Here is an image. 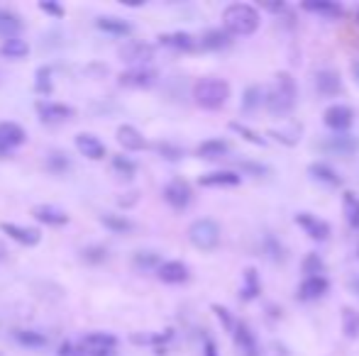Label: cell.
<instances>
[{
    "label": "cell",
    "instance_id": "6da1fadb",
    "mask_svg": "<svg viewBox=\"0 0 359 356\" xmlns=\"http://www.w3.org/2000/svg\"><path fill=\"white\" fill-rule=\"evenodd\" d=\"M223 24H225L227 34L249 37L259 29V13L249 3H232L223 13Z\"/></svg>",
    "mask_w": 359,
    "mask_h": 356
},
{
    "label": "cell",
    "instance_id": "7a4b0ae2",
    "mask_svg": "<svg viewBox=\"0 0 359 356\" xmlns=\"http://www.w3.org/2000/svg\"><path fill=\"white\" fill-rule=\"evenodd\" d=\"M296 81L291 78V73H276V81H274L272 91L267 93V110L279 117L288 115L296 105Z\"/></svg>",
    "mask_w": 359,
    "mask_h": 356
},
{
    "label": "cell",
    "instance_id": "3957f363",
    "mask_svg": "<svg viewBox=\"0 0 359 356\" xmlns=\"http://www.w3.org/2000/svg\"><path fill=\"white\" fill-rule=\"evenodd\" d=\"M227 98H230V86L223 78L206 76L193 86V101L203 110H220L227 103Z\"/></svg>",
    "mask_w": 359,
    "mask_h": 356
},
{
    "label": "cell",
    "instance_id": "277c9868",
    "mask_svg": "<svg viewBox=\"0 0 359 356\" xmlns=\"http://www.w3.org/2000/svg\"><path fill=\"white\" fill-rule=\"evenodd\" d=\"M188 239L196 249L211 251L220 244V227L213 220H196L188 227Z\"/></svg>",
    "mask_w": 359,
    "mask_h": 356
},
{
    "label": "cell",
    "instance_id": "5b68a950",
    "mask_svg": "<svg viewBox=\"0 0 359 356\" xmlns=\"http://www.w3.org/2000/svg\"><path fill=\"white\" fill-rule=\"evenodd\" d=\"M81 347L86 349L88 356H113L118 354V337L111 332H93L83 337Z\"/></svg>",
    "mask_w": 359,
    "mask_h": 356
},
{
    "label": "cell",
    "instance_id": "8992f818",
    "mask_svg": "<svg viewBox=\"0 0 359 356\" xmlns=\"http://www.w3.org/2000/svg\"><path fill=\"white\" fill-rule=\"evenodd\" d=\"M164 200H167L174 210H186L193 200L191 186H188L186 181H181V178H174V181H169L167 186H164Z\"/></svg>",
    "mask_w": 359,
    "mask_h": 356
},
{
    "label": "cell",
    "instance_id": "52a82bcc",
    "mask_svg": "<svg viewBox=\"0 0 359 356\" xmlns=\"http://www.w3.org/2000/svg\"><path fill=\"white\" fill-rule=\"evenodd\" d=\"M323 120H325V125L330 127L332 132H337V135H342V132H347L352 127V122H355V110H352L350 105H330L325 110V115H323Z\"/></svg>",
    "mask_w": 359,
    "mask_h": 356
},
{
    "label": "cell",
    "instance_id": "ba28073f",
    "mask_svg": "<svg viewBox=\"0 0 359 356\" xmlns=\"http://www.w3.org/2000/svg\"><path fill=\"white\" fill-rule=\"evenodd\" d=\"M37 112L42 117V122H47V125H59V122H66L76 115V110L71 105H64V103H54V101L37 103Z\"/></svg>",
    "mask_w": 359,
    "mask_h": 356
},
{
    "label": "cell",
    "instance_id": "9c48e42d",
    "mask_svg": "<svg viewBox=\"0 0 359 356\" xmlns=\"http://www.w3.org/2000/svg\"><path fill=\"white\" fill-rule=\"evenodd\" d=\"M27 140V132L17 122H0V156H5L15 147H22Z\"/></svg>",
    "mask_w": 359,
    "mask_h": 356
},
{
    "label": "cell",
    "instance_id": "30bf717a",
    "mask_svg": "<svg viewBox=\"0 0 359 356\" xmlns=\"http://www.w3.org/2000/svg\"><path fill=\"white\" fill-rule=\"evenodd\" d=\"M296 225L301 227V230L306 232L311 239H316V242H325L328 237H330V225H328L325 220H321V217L311 215V212H298V215H296Z\"/></svg>",
    "mask_w": 359,
    "mask_h": 356
},
{
    "label": "cell",
    "instance_id": "8fae6325",
    "mask_svg": "<svg viewBox=\"0 0 359 356\" xmlns=\"http://www.w3.org/2000/svg\"><path fill=\"white\" fill-rule=\"evenodd\" d=\"M120 86L125 88H149L157 83V71L154 68H144V66H137V68H127V71L120 73Z\"/></svg>",
    "mask_w": 359,
    "mask_h": 356
},
{
    "label": "cell",
    "instance_id": "7c38bea8",
    "mask_svg": "<svg viewBox=\"0 0 359 356\" xmlns=\"http://www.w3.org/2000/svg\"><path fill=\"white\" fill-rule=\"evenodd\" d=\"M157 276L162 283L169 285H178V283H186L191 279V271L183 261H164L162 266L157 269Z\"/></svg>",
    "mask_w": 359,
    "mask_h": 356
},
{
    "label": "cell",
    "instance_id": "4fadbf2b",
    "mask_svg": "<svg viewBox=\"0 0 359 356\" xmlns=\"http://www.w3.org/2000/svg\"><path fill=\"white\" fill-rule=\"evenodd\" d=\"M232 337H235V344L239 352H242V356H259V342L247 322H237Z\"/></svg>",
    "mask_w": 359,
    "mask_h": 356
},
{
    "label": "cell",
    "instance_id": "5bb4252c",
    "mask_svg": "<svg viewBox=\"0 0 359 356\" xmlns=\"http://www.w3.org/2000/svg\"><path fill=\"white\" fill-rule=\"evenodd\" d=\"M118 142H120V147L122 149H127V151H142V149H147V140H144V135L137 130V127H132V125H120L118 127Z\"/></svg>",
    "mask_w": 359,
    "mask_h": 356
},
{
    "label": "cell",
    "instance_id": "9a60e30c",
    "mask_svg": "<svg viewBox=\"0 0 359 356\" xmlns=\"http://www.w3.org/2000/svg\"><path fill=\"white\" fill-rule=\"evenodd\" d=\"M0 230L5 232L8 237H13L15 242H20L22 246H37L42 235L37 230H29V227L22 225H13V222H0Z\"/></svg>",
    "mask_w": 359,
    "mask_h": 356
},
{
    "label": "cell",
    "instance_id": "2e32d148",
    "mask_svg": "<svg viewBox=\"0 0 359 356\" xmlns=\"http://www.w3.org/2000/svg\"><path fill=\"white\" fill-rule=\"evenodd\" d=\"M323 149L337 156H352L355 151H359V140H355V137H350V135H335L323 142Z\"/></svg>",
    "mask_w": 359,
    "mask_h": 356
},
{
    "label": "cell",
    "instance_id": "e0dca14e",
    "mask_svg": "<svg viewBox=\"0 0 359 356\" xmlns=\"http://www.w3.org/2000/svg\"><path fill=\"white\" fill-rule=\"evenodd\" d=\"M76 149L81 151L86 159H93V161H98V159H103V156H106V144H103L98 137L88 135V132L76 135Z\"/></svg>",
    "mask_w": 359,
    "mask_h": 356
},
{
    "label": "cell",
    "instance_id": "ac0fdd59",
    "mask_svg": "<svg viewBox=\"0 0 359 356\" xmlns=\"http://www.w3.org/2000/svg\"><path fill=\"white\" fill-rule=\"evenodd\" d=\"M24 29V22L17 13L8 8H0V37L5 39H17Z\"/></svg>",
    "mask_w": 359,
    "mask_h": 356
},
{
    "label": "cell",
    "instance_id": "d6986e66",
    "mask_svg": "<svg viewBox=\"0 0 359 356\" xmlns=\"http://www.w3.org/2000/svg\"><path fill=\"white\" fill-rule=\"evenodd\" d=\"M32 215H34V220L44 222V225H49V227L69 225V215L62 210V207H54V205H34Z\"/></svg>",
    "mask_w": 359,
    "mask_h": 356
},
{
    "label": "cell",
    "instance_id": "ffe728a7",
    "mask_svg": "<svg viewBox=\"0 0 359 356\" xmlns=\"http://www.w3.org/2000/svg\"><path fill=\"white\" fill-rule=\"evenodd\" d=\"M328 288H330V283H328L325 276H311V279H306L301 285H298V298L301 300H318L328 293Z\"/></svg>",
    "mask_w": 359,
    "mask_h": 356
},
{
    "label": "cell",
    "instance_id": "44dd1931",
    "mask_svg": "<svg viewBox=\"0 0 359 356\" xmlns=\"http://www.w3.org/2000/svg\"><path fill=\"white\" fill-rule=\"evenodd\" d=\"M159 44L167 49H174V52H191V49H196V39H193L188 32L159 34Z\"/></svg>",
    "mask_w": 359,
    "mask_h": 356
},
{
    "label": "cell",
    "instance_id": "7402d4cb",
    "mask_svg": "<svg viewBox=\"0 0 359 356\" xmlns=\"http://www.w3.org/2000/svg\"><path fill=\"white\" fill-rule=\"evenodd\" d=\"M316 88H318V93H321V96L332 98V96H337V93H342V81H340V76H337L335 71L325 68V71H318Z\"/></svg>",
    "mask_w": 359,
    "mask_h": 356
},
{
    "label": "cell",
    "instance_id": "603a6c76",
    "mask_svg": "<svg viewBox=\"0 0 359 356\" xmlns=\"http://www.w3.org/2000/svg\"><path fill=\"white\" fill-rule=\"evenodd\" d=\"M96 24H98V29L113 34V37H127V34H132V24H129L127 20H122V17L101 15V17L96 20Z\"/></svg>",
    "mask_w": 359,
    "mask_h": 356
},
{
    "label": "cell",
    "instance_id": "cb8c5ba5",
    "mask_svg": "<svg viewBox=\"0 0 359 356\" xmlns=\"http://www.w3.org/2000/svg\"><path fill=\"white\" fill-rule=\"evenodd\" d=\"M120 57L125 61H134V64H147L154 59V49L149 44H142V42H132L127 47L120 49Z\"/></svg>",
    "mask_w": 359,
    "mask_h": 356
},
{
    "label": "cell",
    "instance_id": "d4e9b609",
    "mask_svg": "<svg viewBox=\"0 0 359 356\" xmlns=\"http://www.w3.org/2000/svg\"><path fill=\"white\" fill-rule=\"evenodd\" d=\"M203 188H218V186H239V174L235 171H213L198 178Z\"/></svg>",
    "mask_w": 359,
    "mask_h": 356
},
{
    "label": "cell",
    "instance_id": "484cf974",
    "mask_svg": "<svg viewBox=\"0 0 359 356\" xmlns=\"http://www.w3.org/2000/svg\"><path fill=\"white\" fill-rule=\"evenodd\" d=\"M308 174H311L313 181H318V183H325V186H342V178L340 174H337L332 166H328V164H311L308 166Z\"/></svg>",
    "mask_w": 359,
    "mask_h": 356
},
{
    "label": "cell",
    "instance_id": "4316f807",
    "mask_svg": "<svg viewBox=\"0 0 359 356\" xmlns=\"http://www.w3.org/2000/svg\"><path fill=\"white\" fill-rule=\"evenodd\" d=\"M230 151V144H227L225 140H206L203 144H198L196 154L201 156V159H223V156Z\"/></svg>",
    "mask_w": 359,
    "mask_h": 356
},
{
    "label": "cell",
    "instance_id": "83f0119b",
    "mask_svg": "<svg viewBox=\"0 0 359 356\" xmlns=\"http://www.w3.org/2000/svg\"><path fill=\"white\" fill-rule=\"evenodd\" d=\"M232 44L230 34L225 29H208L201 39V47L203 49H211V52H218V49H227Z\"/></svg>",
    "mask_w": 359,
    "mask_h": 356
},
{
    "label": "cell",
    "instance_id": "f1b7e54d",
    "mask_svg": "<svg viewBox=\"0 0 359 356\" xmlns=\"http://www.w3.org/2000/svg\"><path fill=\"white\" fill-rule=\"evenodd\" d=\"M342 212H345V220L352 230H359V198L352 191L342 193Z\"/></svg>",
    "mask_w": 359,
    "mask_h": 356
},
{
    "label": "cell",
    "instance_id": "f546056e",
    "mask_svg": "<svg viewBox=\"0 0 359 356\" xmlns=\"http://www.w3.org/2000/svg\"><path fill=\"white\" fill-rule=\"evenodd\" d=\"M301 8L308 10V13L325 15V17H340L342 15V5L340 3H328V0H306Z\"/></svg>",
    "mask_w": 359,
    "mask_h": 356
},
{
    "label": "cell",
    "instance_id": "4dcf8cb0",
    "mask_svg": "<svg viewBox=\"0 0 359 356\" xmlns=\"http://www.w3.org/2000/svg\"><path fill=\"white\" fill-rule=\"evenodd\" d=\"M13 339L17 344H22V347H27V349H42V347H47V337H44L42 332H32V329H15Z\"/></svg>",
    "mask_w": 359,
    "mask_h": 356
},
{
    "label": "cell",
    "instance_id": "1f68e13d",
    "mask_svg": "<svg viewBox=\"0 0 359 356\" xmlns=\"http://www.w3.org/2000/svg\"><path fill=\"white\" fill-rule=\"evenodd\" d=\"M259 105H267V93H264L262 86H249L242 96V110L254 112L259 110Z\"/></svg>",
    "mask_w": 359,
    "mask_h": 356
},
{
    "label": "cell",
    "instance_id": "d6a6232c",
    "mask_svg": "<svg viewBox=\"0 0 359 356\" xmlns=\"http://www.w3.org/2000/svg\"><path fill=\"white\" fill-rule=\"evenodd\" d=\"M262 293V281H259V274H257V269H252L249 266L247 271H244V285H242V300H254L257 295Z\"/></svg>",
    "mask_w": 359,
    "mask_h": 356
},
{
    "label": "cell",
    "instance_id": "836d02e7",
    "mask_svg": "<svg viewBox=\"0 0 359 356\" xmlns=\"http://www.w3.org/2000/svg\"><path fill=\"white\" fill-rule=\"evenodd\" d=\"M0 54L5 59H24L29 54V44L24 39H5L3 47H0Z\"/></svg>",
    "mask_w": 359,
    "mask_h": 356
},
{
    "label": "cell",
    "instance_id": "e575fe53",
    "mask_svg": "<svg viewBox=\"0 0 359 356\" xmlns=\"http://www.w3.org/2000/svg\"><path fill=\"white\" fill-rule=\"evenodd\" d=\"M52 66H39L37 68V76H34V91L39 96H52L54 91V81H52Z\"/></svg>",
    "mask_w": 359,
    "mask_h": 356
},
{
    "label": "cell",
    "instance_id": "d590c367",
    "mask_svg": "<svg viewBox=\"0 0 359 356\" xmlns=\"http://www.w3.org/2000/svg\"><path fill=\"white\" fill-rule=\"evenodd\" d=\"M342 332L347 339L359 337V313L355 308H342Z\"/></svg>",
    "mask_w": 359,
    "mask_h": 356
},
{
    "label": "cell",
    "instance_id": "8d00e7d4",
    "mask_svg": "<svg viewBox=\"0 0 359 356\" xmlns=\"http://www.w3.org/2000/svg\"><path fill=\"white\" fill-rule=\"evenodd\" d=\"M262 249H264V254H267L269 261H283V259H286V249H283V244L274 235L264 237Z\"/></svg>",
    "mask_w": 359,
    "mask_h": 356
},
{
    "label": "cell",
    "instance_id": "74e56055",
    "mask_svg": "<svg viewBox=\"0 0 359 356\" xmlns=\"http://www.w3.org/2000/svg\"><path fill=\"white\" fill-rule=\"evenodd\" d=\"M303 274H306V279H311V276H323L325 274V261H323L316 251H311V254H306V259H303Z\"/></svg>",
    "mask_w": 359,
    "mask_h": 356
},
{
    "label": "cell",
    "instance_id": "f35d334b",
    "mask_svg": "<svg viewBox=\"0 0 359 356\" xmlns=\"http://www.w3.org/2000/svg\"><path fill=\"white\" fill-rule=\"evenodd\" d=\"M101 222H103V227L113 230L115 235H125V232L132 230V222L125 220V217H120V215H103V217H101Z\"/></svg>",
    "mask_w": 359,
    "mask_h": 356
},
{
    "label": "cell",
    "instance_id": "ab89813d",
    "mask_svg": "<svg viewBox=\"0 0 359 356\" xmlns=\"http://www.w3.org/2000/svg\"><path fill=\"white\" fill-rule=\"evenodd\" d=\"M113 169H115L118 174L125 176V178H132L134 174H137V164H134L132 159H127V156H122V154L113 156Z\"/></svg>",
    "mask_w": 359,
    "mask_h": 356
},
{
    "label": "cell",
    "instance_id": "60d3db41",
    "mask_svg": "<svg viewBox=\"0 0 359 356\" xmlns=\"http://www.w3.org/2000/svg\"><path fill=\"white\" fill-rule=\"evenodd\" d=\"M134 266H139V269H159V254L157 251H137L134 254Z\"/></svg>",
    "mask_w": 359,
    "mask_h": 356
},
{
    "label": "cell",
    "instance_id": "b9f144b4",
    "mask_svg": "<svg viewBox=\"0 0 359 356\" xmlns=\"http://www.w3.org/2000/svg\"><path fill=\"white\" fill-rule=\"evenodd\" d=\"M230 130L232 132H237L239 137H244V140L249 142V144H257V147H264L267 144V140L264 137H259L254 130H249V127H244V125H239V122H230Z\"/></svg>",
    "mask_w": 359,
    "mask_h": 356
},
{
    "label": "cell",
    "instance_id": "7bdbcfd3",
    "mask_svg": "<svg viewBox=\"0 0 359 356\" xmlns=\"http://www.w3.org/2000/svg\"><path fill=\"white\" fill-rule=\"evenodd\" d=\"M47 166L54 171V174H62L64 169L69 166V159H66V154L64 151H52L49 154V161H47Z\"/></svg>",
    "mask_w": 359,
    "mask_h": 356
},
{
    "label": "cell",
    "instance_id": "ee69618b",
    "mask_svg": "<svg viewBox=\"0 0 359 356\" xmlns=\"http://www.w3.org/2000/svg\"><path fill=\"white\" fill-rule=\"evenodd\" d=\"M213 313L218 315V320L223 322V327L227 329V332H235V320H232V315H230V310L227 308H223V305H213Z\"/></svg>",
    "mask_w": 359,
    "mask_h": 356
},
{
    "label": "cell",
    "instance_id": "f6af8a7d",
    "mask_svg": "<svg viewBox=\"0 0 359 356\" xmlns=\"http://www.w3.org/2000/svg\"><path fill=\"white\" fill-rule=\"evenodd\" d=\"M59 356H88L86 354V349L81 347V344H76V342H64L62 347H59Z\"/></svg>",
    "mask_w": 359,
    "mask_h": 356
},
{
    "label": "cell",
    "instance_id": "bcb514c9",
    "mask_svg": "<svg viewBox=\"0 0 359 356\" xmlns=\"http://www.w3.org/2000/svg\"><path fill=\"white\" fill-rule=\"evenodd\" d=\"M83 259L93 261V264L106 261V246H88V249H83Z\"/></svg>",
    "mask_w": 359,
    "mask_h": 356
},
{
    "label": "cell",
    "instance_id": "7dc6e473",
    "mask_svg": "<svg viewBox=\"0 0 359 356\" xmlns=\"http://www.w3.org/2000/svg\"><path fill=\"white\" fill-rule=\"evenodd\" d=\"M159 151H162V156L164 159H169V161H178L183 156V149H178V147H174V144H159Z\"/></svg>",
    "mask_w": 359,
    "mask_h": 356
},
{
    "label": "cell",
    "instance_id": "c3c4849f",
    "mask_svg": "<svg viewBox=\"0 0 359 356\" xmlns=\"http://www.w3.org/2000/svg\"><path fill=\"white\" fill-rule=\"evenodd\" d=\"M39 8H42L47 15H52V17H64V5H59V3H52V0H42V3H39Z\"/></svg>",
    "mask_w": 359,
    "mask_h": 356
},
{
    "label": "cell",
    "instance_id": "681fc988",
    "mask_svg": "<svg viewBox=\"0 0 359 356\" xmlns=\"http://www.w3.org/2000/svg\"><path fill=\"white\" fill-rule=\"evenodd\" d=\"M242 169L249 171V174H254V176H267L269 174L267 166H264V164H254V161H244Z\"/></svg>",
    "mask_w": 359,
    "mask_h": 356
},
{
    "label": "cell",
    "instance_id": "f907efd6",
    "mask_svg": "<svg viewBox=\"0 0 359 356\" xmlns=\"http://www.w3.org/2000/svg\"><path fill=\"white\" fill-rule=\"evenodd\" d=\"M203 356H220V354H218V344L213 342L208 334L203 337Z\"/></svg>",
    "mask_w": 359,
    "mask_h": 356
},
{
    "label": "cell",
    "instance_id": "816d5d0a",
    "mask_svg": "<svg viewBox=\"0 0 359 356\" xmlns=\"http://www.w3.org/2000/svg\"><path fill=\"white\" fill-rule=\"evenodd\" d=\"M267 10H272V13H286V5L279 3V5H267Z\"/></svg>",
    "mask_w": 359,
    "mask_h": 356
},
{
    "label": "cell",
    "instance_id": "f5cc1de1",
    "mask_svg": "<svg viewBox=\"0 0 359 356\" xmlns=\"http://www.w3.org/2000/svg\"><path fill=\"white\" fill-rule=\"evenodd\" d=\"M350 288L355 290V295H359V276H357V279H352V281H350Z\"/></svg>",
    "mask_w": 359,
    "mask_h": 356
},
{
    "label": "cell",
    "instance_id": "db71d44e",
    "mask_svg": "<svg viewBox=\"0 0 359 356\" xmlns=\"http://www.w3.org/2000/svg\"><path fill=\"white\" fill-rule=\"evenodd\" d=\"M352 76H355V78H357V83H359V61L352 64Z\"/></svg>",
    "mask_w": 359,
    "mask_h": 356
},
{
    "label": "cell",
    "instance_id": "11a10c76",
    "mask_svg": "<svg viewBox=\"0 0 359 356\" xmlns=\"http://www.w3.org/2000/svg\"><path fill=\"white\" fill-rule=\"evenodd\" d=\"M5 256H8V249H5V244H3V242H0V261H3Z\"/></svg>",
    "mask_w": 359,
    "mask_h": 356
},
{
    "label": "cell",
    "instance_id": "9f6ffc18",
    "mask_svg": "<svg viewBox=\"0 0 359 356\" xmlns=\"http://www.w3.org/2000/svg\"><path fill=\"white\" fill-rule=\"evenodd\" d=\"M357 24H359V10H357Z\"/></svg>",
    "mask_w": 359,
    "mask_h": 356
},
{
    "label": "cell",
    "instance_id": "6f0895ef",
    "mask_svg": "<svg viewBox=\"0 0 359 356\" xmlns=\"http://www.w3.org/2000/svg\"><path fill=\"white\" fill-rule=\"evenodd\" d=\"M113 356H118V354H113Z\"/></svg>",
    "mask_w": 359,
    "mask_h": 356
},
{
    "label": "cell",
    "instance_id": "680465c9",
    "mask_svg": "<svg viewBox=\"0 0 359 356\" xmlns=\"http://www.w3.org/2000/svg\"><path fill=\"white\" fill-rule=\"evenodd\" d=\"M357 254H359V249H357Z\"/></svg>",
    "mask_w": 359,
    "mask_h": 356
}]
</instances>
